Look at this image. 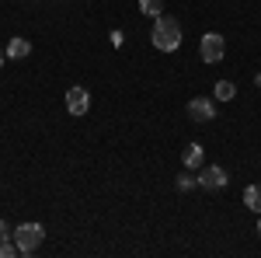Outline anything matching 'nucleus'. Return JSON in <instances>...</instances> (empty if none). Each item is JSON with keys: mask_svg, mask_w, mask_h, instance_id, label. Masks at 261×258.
Here are the masks:
<instances>
[{"mask_svg": "<svg viewBox=\"0 0 261 258\" xmlns=\"http://www.w3.org/2000/svg\"><path fill=\"white\" fill-rule=\"evenodd\" d=\"M153 45L161 49V53H174V49H181V25L178 18H157V25H153Z\"/></svg>", "mask_w": 261, "mask_h": 258, "instance_id": "obj_1", "label": "nucleus"}, {"mask_svg": "<svg viewBox=\"0 0 261 258\" xmlns=\"http://www.w3.org/2000/svg\"><path fill=\"white\" fill-rule=\"evenodd\" d=\"M42 238H45V227L42 223H21L18 230H14V244H18L21 255H35Z\"/></svg>", "mask_w": 261, "mask_h": 258, "instance_id": "obj_2", "label": "nucleus"}, {"mask_svg": "<svg viewBox=\"0 0 261 258\" xmlns=\"http://www.w3.org/2000/svg\"><path fill=\"white\" fill-rule=\"evenodd\" d=\"M199 56H202L205 63H220L223 56H226V42H223L220 32H205V35H202V42H199Z\"/></svg>", "mask_w": 261, "mask_h": 258, "instance_id": "obj_3", "label": "nucleus"}, {"mask_svg": "<svg viewBox=\"0 0 261 258\" xmlns=\"http://www.w3.org/2000/svg\"><path fill=\"white\" fill-rule=\"evenodd\" d=\"M188 119L199 122V126L213 122V119H216V101H213V98H192V101H188Z\"/></svg>", "mask_w": 261, "mask_h": 258, "instance_id": "obj_4", "label": "nucleus"}, {"mask_svg": "<svg viewBox=\"0 0 261 258\" xmlns=\"http://www.w3.org/2000/svg\"><path fill=\"white\" fill-rule=\"evenodd\" d=\"M199 185L205 192H220V189H226V171H223L220 164H209V168H202Z\"/></svg>", "mask_w": 261, "mask_h": 258, "instance_id": "obj_5", "label": "nucleus"}, {"mask_svg": "<svg viewBox=\"0 0 261 258\" xmlns=\"http://www.w3.org/2000/svg\"><path fill=\"white\" fill-rule=\"evenodd\" d=\"M87 108H91L87 87H70V91H66V112H70V115H87Z\"/></svg>", "mask_w": 261, "mask_h": 258, "instance_id": "obj_6", "label": "nucleus"}, {"mask_svg": "<svg viewBox=\"0 0 261 258\" xmlns=\"http://www.w3.org/2000/svg\"><path fill=\"white\" fill-rule=\"evenodd\" d=\"M202 160H205L202 143H188V147H185V168H188V171H195V168H202Z\"/></svg>", "mask_w": 261, "mask_h": 258, "instance_id": "obj_7", "label": "nucleus"}, {"mask_svg": "<svg viewBox=\"0 0 261 258\" xmlns=\"http://www.w3.org/2000/svg\"><path fill=\"white\" fill-rule=\"evenodd\" d=\"M4 53H7L11 60H24V56L32 53V42H28V39H11V42H7V49H4Z\"/></svg>", "mask_w": 261, "mask_h": 258, "instance_id": "obj_8", "label": "nucleus"}, {"mask_svg": "<svg viewBox=\"0 0 261 258\" xmlns=\"http://www.w3.org/2000/svg\"><path fill=\"white\" fill-rule=\"evenodd\" d=\"M244 206L254 209L261 217V185H247V189H244Z\"/></svg>", "mask_w": 261, "mask_h": 258, "instance_id": "obj_9", "label": "nucleus"}, {"mask_svg": "<svg viewBox=\"0 0 261 258\" xmlns=\"http://www.w3.org/2000/svg\"><path fill=\"white\" fill-rule=\"evenodd\" d=\"M233 95H237L233 80H220V84L213 87V98H216V101H233Z\"/></svg>", "mask_w": 261, "mask_h": 258, "instance_id": "obj_10", "label": "nucleus"}, {"mask_svg": "<svg viewBox=\"0 0 261 258\" xmlns=\"http://www.w3.org/2000/svg\"><path fill=\"white\" fill-rule=\"evenodd\" d=\"M140 11L146 18H161L164 14V0H140Z\"/></svg>", "mask_w": 261, "mask_h": 258, "instance_id": "obj_11", "label": "nucleus"}, {"mask_svg": "<svg viewBox=\"0 0 261 258\" xmlns=\"http://www.w3.org/2000/svg\"><path fill=\"white\" fill-rule=\"evenodd\" d=\"M14 255H18V244H14L11 238L0 241V258H14Z\"/></svg>", "mask_w": 261, "mask_h": 258, "instance_id": "obj_12", "label": "nucleus"}, {"mask_svg": "<svg viewBox=\"0 0 261 258\" xmlns=\"http://www.w3.org/2000/svg\"><path fill=\"white\" fill-rule=\"evenodd\" d=\"M195 185H199V178H192V175H181V178H178V189H181V192H192Z\"/></svg>", "mask_w": 261, "mask_h": 258, "instance_id": "obj_13", "label": "nucleus"}, {"mask_svg": "<svg viewBox=\"0 0 261 258\" xmlns=\"http://www.w3.org/2000/svg\"><path fill=\"white\" fill-rule=\"evenodd\" d=\"M7 238H11V227H7V223L0 220V241H7Z\"/></svg>", "mask_w": 261, "mask_h": 258, "instance_id": "obj_14", "label": "nucleus"}, {"mask_svg": "<svg viewBox=\"0 0 261 258\" xmlns=\"http://www.w3.org/2000/svg\"><path fill=\"white\" fill-rule=\"evenodd\" d=\"M4 60H7V53H4V49H0V66H4Z\"/></svg>", "mask_w": 261, "mask_h": 258, "instance_id": "obj_15", "label": "nucleus"}, {"mask_svg": "<svg viewBox=\"0 0 261 258\" xmlns=\"http://www.w3.org/2000/svg\"><path fill=\"white\" fill-rule=\"evenodd\" d=\"M258 234H261V220H258Z\"/></svg>", "mask_w": 261, "mask_h": 258, "instance_id": "obj_16", "label": "nucleus"}]
</instances>
